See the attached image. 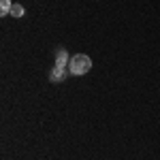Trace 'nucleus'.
Instances as JSON below:
<instances>
[{
  "label": "nucleus",
  "instance_id": "obj_1",
  "mask_svg": "<svg viewBox=\"0 0 160 160\" xmlns=\"http://www.w3.org/2000/svg\"><path fill=\"white\" fill-rule=\"evenodd\" d=\"M90 68H92V60L88 58L86 53H77V56H73L71 62H68V71L73 75H86Z\"/></svg>",
  "mask_w": 160,
  "mask_h": 160
},
{
  "label": "nucleus",
  "instance_id": "obj_2",
  "mask_svg": "<svg viewBox=\"0 0 160 160\" xmlns=\"http://www.w3.org/2000/svg\"><path fill=\"white\" fill-rule=\"evenodd\" d=\"M49 77H51V81H64L66 79V66H53Z\"/></svg>",
  "mask_w": 160,
  "mask_h": 160
},
{
  "label": "nucleus",
  "instance_id": "obj_3",
  "mask_svg": "<svg viewBox=\"0 0 160 160\" xmlns=\"http://www.w3.org/2000/svg\"><path fill=\"white\" fill-rule=\"evenodd\" d=\"M68 56H66V51L64 49H58L56 51V66H66V64H68Z\"/></svg>",
  "mask_w": 160,
  "mask_h": 160
},
{
  "label": "nucleus",
  "instance_id": "obj_4",
  "mask_svg": "<svg viewBox=\"0 0 160 160\" xmlns=\"http://www.w3.org/2000/svg\"><path fill=\"white\" fill-rule=\"evenodd\" d=\"M11 0H0V15H11Z\"/></svg>",
  "mask_w": 160,
  "mask_h": 160
},
{
  "label": "nucleus",
  "instance_id": "obj_5",
  "mask_svg": "<svg viewBox=\"0 0 160 160\" xmlns=\"http://www.w3.org/2000/svg\"><path fill=\"white\" fill-rule=\"evenodd\" d=\"M11 15L13 17H22V15H24V7H22V4H13Z\"/></svg>",
  "mask_w": 160,
  "mask_h": 160
}]
</instances>
